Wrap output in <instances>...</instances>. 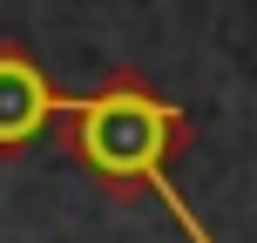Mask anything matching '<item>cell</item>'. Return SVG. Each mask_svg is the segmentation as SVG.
<instances>
[{
    "label": "cell",
    "instance_id": "cell-1",
    "mask_svg": "<svg viewBox=\"0 0 257 243\" xmlns=\"http://www.w3.org/2000/svg\"><path fill=\"white\" fill-rule=\"evenodd\" d=\"M190 135H196L190 108H176L163 88H149L136 68H115L95 95H68V108H61L68 155L108 196H122V203L156 196L190 243H217L210 223L190 209V196L176 189V155L190 149Z\"/></svg>",
    "mask_w": 257,
    "mask_h": 243
},
{
    "label": "cell",
    "instance_id": "cell-2",
    "mask_svg": "<svg viewBox=\"0 0 257 243\" xmlns=\"http://www.w3.org/2000/svg\"><path fill=\"white\" fill-rule=\"evenodd\" d=\"M61 108L68 95L48 81V68L21 41H0V155H21L48 122H61Z\"/></svg>",
    "mask_w": 257,
    "mask_h": 243
}]
</instances>
